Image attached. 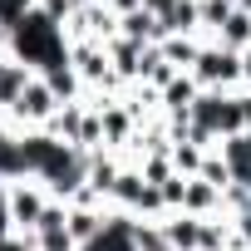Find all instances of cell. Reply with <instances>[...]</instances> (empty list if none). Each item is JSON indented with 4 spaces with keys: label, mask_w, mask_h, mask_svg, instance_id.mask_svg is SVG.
<instances>
[{
    "label": "cell",
    "mask_w": 251,
    "mask_h": 251,
    "mask_svg": "<svg viewBox=\"0 0 251 251\" xmlns=\"http://www.w3.org/2000/svg\"><path fill=\"white\" fill-rule=\"evenodd\" d=\"M5 236H15V222H10V207L0 202V241H5Z\"/></svg>",
    "instance_id": "cell-19"
},
{
    "label": "cell",
    "mask_w": 251,
    "mask_h": 251,
    "mask_svg": "<svg viewBox=\"0 0 251 251\" xmlns=\"http://www.w3.org/2000/svg\"><path fill=\"white\" fill-rule=\"evenodd\" d=\"M50 202H54V197H50L35 177H15V182H10V192H5V207H10V222H15V231H20V236H35V231H40V222H45Z\"/></svg>",
    "instance_id": "cell-3"
},
{
    "label": "cell",
    "mask_w": 251,
    "mask_h": 251,
    "mask_svg": "<svg viewBox=\"0 0 251 251\" xmlns=\"http://www.w3.org/2000/svg\"><path fill=\"white\" fill-rule=\"evenodd\" d=\"M217 153H222V163H226L231 182H236V187H251V128H241V133L222 138V143H217Z\"/></svg>",
    "instance_id": "cell-6"
},
{
    "label": "cell",
    "mask_w": 251,
    "mask_h": 251,
    "mask_svg": "<svg viewBox=\"0 0 251 251\" xmlns=\"http://www.w3.org/2000/svg\"><path fill=\"white\" fill-rule=\"evenodd\" d=\"M10 59L15 64H25L30 74H54V69H64L69 64V35H64V25H54L45 10H35V15H25L15 30H10Z\"/></svg>",
    "instance_id": "cell-1"
},
{
    "label": "cell",
    "mask_w": 251,
    "mask_h": 251,
    "mask_svg": "<svg viewBox=\"0 0 251 251\" xmlns=\"http://www.w3.org/2000/svg\"><path fill=\"white\" fill-rule=\"evenodd\" d=\"M182 212H187V217H222L226 207H222V192H217L212 182L187 177V187H182Z\"/></svg>",
    "instance_id": "cell-8"
},
{
    "label": "cell",
    "mask_w": 251,
    "mask_h": 251,
    "mask_svg": "<svg viewBox=\"0 0 251 251\" xmlns=\"http://www.w3.org/2000/svg\"><path fill=\"white\" fill-rule=\"evenodd\" d=\"M158 99H163V118H192V103L202 99V84L192 74H177Z\"/></svg>",
    "instance_id": "cell-7"
},
{
    "label": "cell",
    "mask_w": 251,
    "mask_h": 251,
    "mask_svg": "<svg viewBox=\"0 0 251 251\" xmlns=\"http://www.w3.org/2000/svg\"><path fill=\"white\" fill-rule=\"evenodd\" d=\"M173 5H177V0H143V10H148V15H158V20H163Z\"/></svg>",
    "instance_id": "cell-18"
},
{
    "label": "cell",
    "mask_w": 251,
    "mask_h": 251,
    "mask_svg": "<svg viewBox=\"0 0 251 251\" xmlns=\"http://www.w3.org/2000/svg\"><path fill=\"white\" fill-rule=\"evenodd\" d=\"M212 40H217L222 50H236V54H246V50H251V15H246V10H231V20H226V25H222Z\"/></svg>",
    "instance_id": "cell-12"
},
{
    "label": "cell",
    "mask_w": 251,
    "mask_h": 251,
    "mask_svg": "<svg viewBox=\"0 0 251 251\" xmlns=\"http://www.w3.org/2000/svg\"><path fill=\"white\" fill-rule=\"evenodd\" d=\"M202 35H168L158 50H163V59L177 69V74H192V64H197V54H202Z\"/></svg>",
    "instance_id": "cell-10"
},
{
    "label": "cell",
    "mask_w": 251,
    "mask_h": 251,
    "mask_svg": "<svg viewBox=\"0 0 251 251\" xmlns=\"http://www.w3.org/2000/svg\"><path fill=\"white\" fill-rule=\"evenodd\" d=\"M0 251H40V246H35V236H20V231H15V236L0 241Z\"/></svg>",
    "instance_id": "cell-17"
},
{
    "label": "cell",
    "mask_w": 251,
    "mask_h": 251,
    "mask_svg": "<svg viewBox=\"0 0 251 251\" xmlns=\"http://www.w3.org/2000/svg\"><path fill=\"white\" fill-rule=\"evenodd\" d=\"M197 177H202V182H212L217 192H226V187H231V173H226V163H222V153H217V148L202 158V173H197Z\"/></svg>",
    "instance_id": "cell-14"
},
{
    "label": "cell",
    "mask_w": 251,
    "mask_h": 251,
    "mask_svg": "<svg viewBox=\"0 0 251 251\" xmlns=\"http://www.w3.org/2000/svg\"><path fill=\"white\" fill-rule=\"evenodd\" d=\"M138 251H173L168 231H163V217L158 222H138Z\"/></svg>",
    "instance_id": "cell-15"
},
{
    "label": "cell",
    "mask_w": 251,
    "mask_h": 251,
    "mask_svg": "<svg viewBox=\"0 0 251 251\" xmlns=\"http://www.w3.org/2000/svg\"><path fill=\"white\" fill-rule=\"evenodd\" d=\"M40 10H45L54 25H69V20H74V10H79V0H40Z\"/></svg>",
    "instance_id": "cell-16"
},
{
    "label": "cell",
    "mask_w": 251,
    "mask_h": 251,
    "mask_svg": "<svg viewBox=\"0 0 251 251\" xmlns=\"http://www.w3.org/2000/svg\"><path fill=\"white\" fill-rule=\"evenodd\" d=\"M84 251H138V217L118 212V207H108L103 231H99V236H94Z\"/></svg>",
    "instance_id": "cell-5"
},
{
    "label": "cell",
    "mask_w": 251,
    "mask_h": 251,
    "mask_svg": "<svg viewBox=\"0 0 251 251\" xmlns=\"http://www.w3.org/2000/svg\"><path fill=\"white\" fill-rule=\"evenodd\" d=\"M118 35H123V40H133V45H163V40H168V35H163V20L148 15V10L123 15V20H118Z\"/></svg>",
    "instance_id": "cell-11"
},
{
    "label": "cell",
    "mask_w": 251,
    "mask_h": 251,
    "mask_svg": "<svg viewBox=\"0 0 251 251\" xmlns=\"http://www.w3.org/2000/svg\"><path fill=\"white\" fill-rule=\"evenodd\" d=\"M236 10H246V15H251V0H236Z\"/></svg>",
    "instance_id": "cell-24"
},
{
    "label": "cell",
    "mask_w": 251,
    "mask_h": 251,
    "mask_svg": "<svg viewBox=\"0 0 251 251\" xmlns=\"http://www.w3.org/2000/svg\"><path fill=\"white\" fill-rule=\"evenodd\" d=\"M241 89H251V50L241 54Z\"/></svg>",
    "instance_id": "cell-21"
},
{
    "label": "cell",
    "mask_w": 251,
    "mask_h": 251,
    "mask_svg": "<svg viewBox=\"0 0 251 251\" xmlns=\"http://www.w3.org/2000/svg\"><path fill=\"white\" fill-rule=\"evenodd\" d=\"M226 5H236V0H226Z\"/></svg>",
    "instance_id": "cell-26"
},
{
    "label": "cell",
    "mask_w": 251,
    "mask_h": 251,
    "mask_svg": "<svg viewBox=\"0 0 251 251\" xmlns=\"http://www.w3.org/2000/svg\"><path fill=\"white\" fill-rule=\"evenodd\" d=\"M192 79H197L202 89L236 94V89H241V54H236V50H222L217 40H207L202 54H197V64H192Z\"/></svg>",
    "instance_id": "cell-2"
},
{
    "label": "cell",
    "mask_w": 251,
    "mask_h": 251,
    "mask_svg": "<svg viewBox=\"0 0 251 251\" xmlns=\"http://www.w3.org/2000/svg\"><path fill=\"white\" fill-rule=\"evenodd\" d=\"M59 108H64V103H59V99L50 94V84H45V79L35 74V79L25 84V94H20V103L10 108V123H15L20 133H25V128H45V123H50V118H54Z\"/></svg>",
    "instance_id": "cell-4"
},
{
    "label": "cell",
    "mask_w": 251,
    "mask_h": 251,
    "mask_svg": "<svg viewBox=\"0 0 251 251\" xmlns=\"http://www.w3.org/2000/svg\"><path fill=\"white\" fill-rule=\"evenodd\" d=\"M5 192H10V182H5V177H0V202H5Z\"/></svg>",
    "instance_id": "cell-23"
},
{
    "label": "cell",
    "mask_w": 251,
    "mask_h": 251,
    "mask_svg": "<svg viewBox=\"0 0 251 251\" xmlns=\"http://www.w3.org/2000/svg\"><path fill=\"white\" fill-rule=\"evenodd\" d=\"M226 251H251V246H241V241H236V236H231V246H226Z\"/></svg>",
    "instance_id": "cell-22"
},
{
    "label": "cell",
    "mask_w": 251,
    "mask_h": 251,
    "mask_svg": "<svg viewBox=\"0 0 251 251\" xmlns=\"http://www.w3.org/2000/svg\"><path fill=\"white\" fill-rule=\"evenodd\" d=\"M168 153H173V168H177L182 177H197V173H202V158H207L212 148H202V143H192V138H177Z\"/></svg>",
    "instance_id": "cell-13"
},
{
    "label": "cell",
    "mask_w": 251,
    "mask_h": 251,
    "mask_svg": "<svg viewBox=\"0 0 251 251\" xmlns=\"http://www.w3.org/2000/svg\"><path fill=\"white\" fill-rule=\"evenodd\" d=\"M79 5H108V0H79Z\"/></svg>",
    "instance_id": "cell-25"
},
{
    "label": "cell",
    "mask_w": 251,
    "mask_h": 251,
    "mask_svg": "<svg viewBox=\"0 0 251 251\" xmlns=\"http://www.w3.org/2000/svg\"><path fill=\"white\" fill-rule=\"evenodd\" d=\"M236 99H241V123L251 128V89H236Z\"/></svg>",
    "instance_id": "cell-20"
},
{
    "label": "cell",
    "mask_w": 251,
    "mask_h": 251,
    "mask_svg": "<svg viewBox=\"0 0 251 251\" xmlns=\"http://www.w3.org/2000/svg\"><path fill=\"white\" fill-rule=\"evenodd\" d=\"M202 222H207V217H187V212H168V217H163V231H168V246H173V251H197V246H202Z\"/></svg>",
    "instance_id": "cell-9"
}]
</instances>
